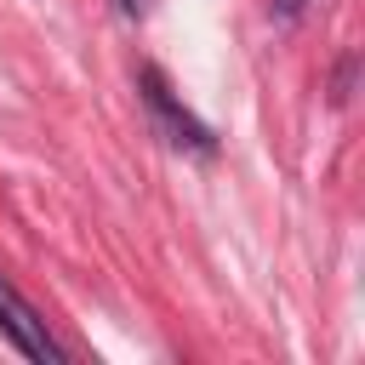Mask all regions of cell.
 <instances>
[{"mask_svg":"<svg viewBox=\"0 0 365 365\" xmlns=\"http://www.w3.org/2000/svg\"><path fill=\"white\" fill-rule=\"evenodd\" d=\"M137 91H143V103H148V114H154V131L171 143V148H188V154H217V137H211V125L205 120H194L182 103H177V91H171V80L154 68V63H143L137 68Z\"/></svg>","mask_w":365,"mask_h":365,"instance_id":"6da1fadb","label":"cell"},{"mask_svg":"<svg viewBox=\"0 0 365 365\" xmlns=\"http://www.w3.org/2000/svg\"><path fill=\"white\" fill-rule=\"evenodd\" d=\"M0 336L23 354V359H46V365H57L63 359V348L51 342V331H46V319H40V308L0 274Z\"/></svg>","mask_w":365,"mask_h":365,"instance_id":"7a4b0ae2","label":"cell"},{"mask_svg":"<svg viewBox=\"0 0 365 365\" xmlns=\"http://www.w3.org/2000/svg\"><path fill=\"white\" fill-rule=\"evenodd\" d=\"M354 68H359V57L348 51V57L336 63V80H331V103H348V91H354Z\"/></svg>","mask_w":365,"mask_h":365,"instance_id":"3957f363","label":"cell"},{"mask_svg":"<svg viewBox=\"0 0 365 365\" xmlns=\"http://www.w3.org/2000/svg\"><path fill=\"white\" fill-rule=\"evenodd\" d=\"M308 6H314V0H268V17H274V23H297Z\"/></svg>","mask_w":365,"mask_h":365,"instance_id":"277c9868","label":"cell"},{"mask_svg":"<svg viewBox=\"0 0 365 365\" xmlns=\"http://www.w3.org/2000/svg\"><path fill=\"white\" fill-rule=\"evenodd\" d=\"M114 11H120V17H143V11H148V0H114Z\"/></svg>","mask_w":365,"mask_h":365,"instance_id":"5b68a950","label":"cell"}]
</instances>
